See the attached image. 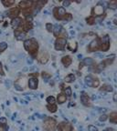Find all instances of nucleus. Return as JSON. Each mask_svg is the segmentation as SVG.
Here are the masks:
<instances>
[{"label":"nucleus","mask_w":117,"mask_h":131,"mask_svg":"<svg viewBox=\"0 0 117 131\" xmlns=\"http://www.w3.org/2000/svg\"><path fill=\"white\" fill-rule=\"evenodd\" d=\"M24 48L31 55L32 57H34V58L37 57V54L39 53V44L36 39H27L26 41L24 42Z\"/></svg>","instance_id":"1"},{"label":"nucleus","mask_w":117,"mask_h":131,"mask_svg":"<svg viewBox=\"0 0 117 131\" xmlns=\"http://www.w3.org/2000/svg\"><path fill=\"white\" fill-rule=\"evenodd\" d=\"M57 121L54 118L48 117L43 122V129L45 131H55L57 128Z\"/></svg>","instance_id":"2"},{"label":"nucleus","mask_w":117,"mask_h":131,"mask_svg":"<svg viewBox=\"0 0 117 131\" xmlns=\"http://www.w3.org/2000/svg\"><path fill=\"white\" fill-rule=\"evenodd\" d=\"M87 50H88V52H94V51L101 50L100 38H99V37H97V38L93 39V40H92V41L90 43V45L88 46Z\"/></svg>","instance_id":"3"},{"label":"nucleus","mask_w":117,"mask_h":131,"mask_svg":"<svg viewBox=\"0 0 117 131\" xmlns=\"http://www.w3.org/2000/svg\"><path fill=\"white\" fill-rule=\"evenodd\" d=\"M53 34H54V36L56 37H63V38H66V36H67V34L66 32L64 31L63 27L61 26L60 25L57 24V25H55L53 26V30H52Z\"/></svg>","instance_id":"4"},{"label":"nucleus","mask_w":117,"mask_h":131,"mask_svg":"<svg viewBox=\"0 0 117 131\" xmlns=\"http://www.w3.org/2000/svg\"><path fill=\"white\" fill-rule=\"evenodd\" d=\"M66 14V10L62 6H57L53 9V15L57 20H63V17Z\"/></svg>","instance_id":"5"},{"label":"nucleus","mask_w":117,"mask_h":131,"mask_svg":"<svg viewBox=\"0 0 117 131\" xmlns=\"http://www.w3.org/2000/svg\"><path fill=\"white\" fill-rule=\"evenodd\" d=\"M15 87H16V89L18 90V91H22L26 88L27 85H28V82H27V79L26 78H19L17 80H16L15 82Z\"/></svg>","instance_id":"6"},{"label":"nucleus","mask_w":117,"mask_h":131,"mask_svg":"<svg viewBox=\"0 0 117 131\" xmlns=\"http://www.w3.org/2000/svg\"><path fill=\"white\" fill-rule=\"evenodd\" d=\"M114 58H115V55H111V56H109L108 57H107L106 59H104L102 63H100L99 65H97L98 69L101 71L102 69L105 68L106 66H110V65H112L113 63H114Z\"/></svg>","instance_id":"7"},{"label":"nucleus","mask_w":117,"mask_h":131,"mask_svg":"<svg viewBox=\"0 0 117 131\" xmlns=\"http://www.w3.org/2000/svg\"><path fill=\"white\" fill-rule=\"evenodd\" d=\"M101 42V50L105 52L110 48V38H109L108 35H105L104 36L100 38Z\"/></svg>","instance_id":"8"},{"label":"nucleus","mask_w":117,"mask_h":131,"mask_svg":"<svg viewBox=\"0 0 117 131\" xmlns=\"http://www.w3.org/2000/svg\"><path fill=\"white\" fill-rule=\"evenodd\" d=\"M37 58H38V61L39 62L40 64H47L48 61H49V54L46 50H41L38 53V56H37Z\"/></svg>","instance_id":"9"},{"label":"nucleus","mask_w":117,"mask_h":131,"mask_svg":"<svg viewBox=\"0 0 117 131\" xmlns=\"http://www.w3.org/2000/svg\"><path fill=\"white\" fill-rule=\"evenodd\" d=\"M67 44V38L58 37L55 41V49L56 50H64Z\"/></svg>","instance_id":"10"},{"label":"nucleus","mask_w":117,"mask_h":131,"mask_svg":"<svg viewBox=\"0 0 117 131\" xmlns=\"http://www.w3.org/2000/svg\"><path fill=\"white\" fill-rule=\"evenodd\" d=\"M58 130L59 131H73V128H72V125L70 122L63 121V122L59 124V126H58Z\"/></svg>","instance_id":"11"},{"label":"nucleus","mask_w":117,"mask_h":131,"mask_svg":"<svg viewBox=\"0 0 117 131\" xmlns=\"http://www.w3.org/2000/svg\"><path fill=\"white\" fill-rule=\"evenodd\" d=\"M32 27H33V25H32L31 22H28V21H26L25 19H23L21 24H20V26L17 28V29H20V30L24 31L25 33H27V32H29L30 29H32Z\"/></svg>","instance_id":"12"},{"label":"nucleus","mask_w":117,"mask_h":131,"mask_svg":"<svg viewBox=\"0 0 117 131\" xmlns=\"http://www.w3.org/2000/svg\"><path fill=\"white\" fill-rule=\"evenodd\" d=\"M20 12H21V10H20L19 7H18V6H16V7H13V8L10 9V10L6 13V16L8 17H10V18H12V19H14V18L17 17V16L19 15Z\"/></svg>","instance_id":"13"},{"label":"nucleus","mask_w":117,"mask_h":131,"mask_svg":"<svg viewBox=\"0 0 117 131\" xmlns=\"http://www.w3.org/2000/svg\"><path fill=\"white\" fill-rule=\"evenodd\" d=\"M80 101H81V103L84 105L85 106H91V99L89 98L88 94L86 92H81L80 94Z\"/></svg>","instance_id":"14"},{"label":"nucleus","mask_w":117,"mask_h":131,"mask_svg":"<svg viewBox=\"0 0 117 131\" xmlns=\"http://www.w3.org/2000/svg\"><path fill=\"white\" fill-rule=\"evenodd\" d=\"M103 13H104V7H103V6L101 3L97 4L93 7V9H92V14L95 15V16H99L100 17V16L103 15Z\"/></svg>","instance_id":"15"},{"label":"nucleus","mask_w":117,"mask_h":131,"mask_svg":"<svg viewBox=\"0 0 117 131\" xmlns=\"http://www.w3.org/2000/svg\"><path fill=\"white\" fill-rule=\"evenodd\" d=\"M46 4H47V1H34L32 4V8H33V10L35 9V11L38 12Z\"/></svg>","instance_id":"16"},{"label":"nucleus","mask_w":117,"mask_h":131,"mask_svg":"<svg viewBox=\"0 0 117 131\" xmlns=\"http://www.w3.org/2000/svg\"><path fill=\"white\" fill-rule=\"evenodd\" d=\"M32 4H33L32 1H20L19 3H18V6H17L20 8V10H23V9L31 7Z\"/></svg>","instance_id":"17"},{"label":"nucleus","mask_w":117,"mask_h":131,"mask_svg":"<svg viewBox=\"0 0 117 131\" xmlns=\"http://www.w3.org/2000/svg\"><path fill=\"white\" fill-rule=\"evenodd\" d=\"M28 85H29V87L31 88V89H37L38 86H39V80L38 78H30L28 82Z\"/></svg>","instance_id":"18"},{"label":"nucleus","mask_w":117,"mask_h":131,"mask_svg":"<svg viewBox=\"0 0 117 131\" xmlns=\"http://www.w3.org/2000/svg\"><path fill=\"white\" fill-rule=\"evenodd\" d=\"M15 34V36H16V38L17 40H22L26 37V33L24 32V31L20 30V29H16L14 32Z\"/></svg>","instance_id":"19"},{"label":"nucleus","mask_w":117,"mask_h":131,"mask_svg":"<svg viewBox=\"0 0 117 131\" xmlns=\"http://www.w3.org/2000/svg\"><path fill=\"white\" fill-rule=\"evenodd\" d=\"M22 18H20V17H16V18H14V19H12V22H11V26L12 27L14 28L15 30L16 29H17V28L20 26V24H21V22H22Z\"/></svg>","instance_id":"20"},{"label":"nucleus","mask_w":117,"mask_h":131,"mask_svg":"<svg viewBox=\"0 0 117 131\" xmlns=\"http://www.w3.org/2000/svg\"><path fill=\"white\" fill-rule=\"evenodd\" d=\"M61 63H62L66 67H68L69 66H71L72 63V58L70 56H65L61 58Z\"/></svg>","instance_id":"21"},{"label":"nucleus","mask_w":117,"mask_h":131,"mask_svg":"<svg viewBox=\"0 0 117 131\" xmlns=\"http://www.w3.org/2000/svg\"><path fill=\"white\" fill-rule=\"evenodd\" d=\"M0 128H3L4 131H7L8 126H7V120L6 117H1L0 118Z\"/></svg>","instance_id":"22"},{"label":"nucleus","mask_w":117,"mask_h":131,"mask_svg":"<svg viewBox=\"0 0 117 131\" xmlns=\"http://www.w3.org/2000/svg\"><path fill=\"white\" fill-rule=\"evenodd\" d=\"M77 48H78V45L75 41H71L68 44V49L70 51H72V52H76Z\"/></svg>","instance_id":"23"},{"label":"nucleus","mask_w":117,"mask_h":131,"mask_svg":"<svg viewBox=\"0 0 117 131\" xmlns=\"http://www.w3.org/2000/svg\"><path fill=\"white\" fill-rule=\"evenodd\" d=\"M100 91H105V92H113L114 91V88L111 85H107V84H104L102 86V87H100Z\"/></svg>","instance_id":"24"},{"label":"nucleus","mask_w":117,"mask_h":131,"mask_svg":"<svg viewBox=\"0 0 117 131\" xmlns=\"http://www.w3.org/2000/svg\"><path fill=\"white\" fill-rule=\"evenodd\" d=\"M57 100L59 104H63V103H65L66 100H67V97L64 95V93H60V94L58 95Z\"/></svg>","instance_id":"25"},{"label":"nucleus","mask_w":117,"mask_h":131,"mask_svg":"<svg viewBox=\"0 0 117 131\" xmlns=\"http://www.w3.org/2000/svg\"><path fill=\"white\" fill-rule=\"evenodd\" d=\"M109 119L110 122H112L113 124H117V113L116 112H112L110 116H109Z\"/></svg>","instance_id":"26"},{"label":"nucleus","mask_w":117,"mask_h":131,"mask_svg":"<svg viewBox=\"0 0 117 131\" xmlns=\"http://www.w3.org/2000/svg\"><path fill=\"white\" fill-rule=\"evenodd\" d=\"M33 8L31 7H29V8H26V9H23V10H21V12H22V14L25 16V17H29V16H31L32 13H33Z\"/></svg>","instance_id":"27"},{"label":"nucleus","mask_w":117,"mask_h":131,"mask_svg":"<svg viewBox=\"0 0 117 131\" xmlns=\"http://www.w3.org/2000/svg\"><path fill=\"white\" fill-rule=\"evenodd\" d=\"M47 109H48L49 112H51V113H55V112L57 111L58 107L55 104H52V105L48 104V105H47Z\"/></svg>","instance_id":"28"},{"label":"nucleus","mask_w":117,"mask_h":131,"mask_svg":"<svg viewBox=\"0 0 117 131\" xmlns=\"http://www.w3.org/2000/svg\"><path fill=\"white\" fill-rule=\"evenodd\" d=\"M75 80V76L73 74H70L65 78V82L66 83H72Z\"/></svg>","instance_id":"29"},{"label":"nucleus","mask_w":117,"mask_h":131,"mask_svg":"<svg viewBox=\"0 0 117 131\" xmlns=\"http://www.w3.org/2000/svg\"><path fill=\"white\" fill-rule=\"evenodd\" d=\"M2 4H3L6 7H10V6H13L15 4V1H13V0H11V1H9V0H3V1H2Z\"/></svg>","instance_id":"30"},{"label":"nucleus","mask_w":117,"mask_h":131,"mask_svg":"<svg viewBox=\"0 0 117 131\" xmlns=\"http://www.w3.org/2000/svg\"><path fill=\"white\" fill-rule=\"evenodd\" d=\"M64 91V95L67 97V98H71L72 95V88L70 87V86H68V87H66L65 89L63 90Z\"/></svg>","instance_id":"31"},{"label":"nucleus","mask_w":117,"mask_h":131,"mask_svg":"<svg viewBox=\"0 0 117 131\" xmlns=\"http://www.w3.org/2000/svg\"><path fill=\"white\" fill-rule=\"evenodd\" d=\"M92 79H93V77L91 75L87 76L85 78V83L86 85H88L89 86H91V83H92Z\"/></svg>","instance_id":"32"},{"label":"nucleus","mask_w":117,"mask_h":131,"mask_svg":"<svg viewBox=\"0 0 117 131\" xmlns=\"http://www.w3.org/2000/svg\"><path fill=\"white\" fill-rule=\"evenodd\" d=\"M86 22L88 23V25H94L95 24V17L93 16H91L86 18Z\"/></svg>","instance_id":"33"},{"label":"nucleus","mask_w":117,"mask_h":131,"mask_svg":"<svg viewBox=\"0 0 117 131\" xmlns=\"http://www.w3.org/2000/svg\"><path fill=\"white\" fill-rule=\"evenodd\" d=\"M99 86H100V80H99V78H93L92 83H91V86H92V87H98Z\"/></svg>","instance_id":"34"},{"label":"nucleus","mask_w":117,"mask_h":131,"mask_svg":"<svg viewBox=\"0 0 117 131\" xmlns=\"http://www.w3.org/2000/svg\"><path fill=\"white\" fill-rule=\"evenodd\" d=\"M82 63L84 64V66H91V65L94 63V61L92 60L91 58H85L84 60L82 61Z\"/></svg>","instance_id":"35"},{"label":"nucleus","mask_w":117,"mask_h":131,"mask_svg":"<svg viewBox=\"0 0 117 131\" xmlns=\"http://www.w3.org/2000/svg\"><path fill=\"white\" fill-rule=\"evenodd\" d=\"M6 48H7V44H6V42H1L0 43V54L3 53Z\"/></svg>","instance_id":"36"},{"label":"nucleus","mask_w":117,"mask_h":131,"mask_svg":"<svg viewBox=\"0 0 117 131\" xmlns=\"http://www.w3.org/2000/svg\"><path fill=\"white\" fill-rule=\"evenodd\" d=\"M109 7H111L112 9H115L117 7V1L116 0H113V1H110L108 4Z\"/></svg>","instance_id":"37"},{"label":"nucleus","mask_w":117,"mask_h":131,"mask_svg":"<svg viewBox=\"0 0 117 131\" xmlns=\"http://www.w3.org/2000/svg\"><path fill=\"white\" fill-rule=\"evenodd\" d=\"M47 102H48L49 104H50V105H52V104H55V102H56V99H55L54 97L49 96V97H48V98H47Z\"/></svg>","instance_id":"38"},{"label":"nucleus","mask_w":117,"mask_h":131,"mask_svg":"<svg viewBox=\"0 0 117 131\" xmlns=\"http://www.w3.org/2000/svg\"><path fill=\"white\" fill-rule=\"evenodd\" d=\"M72 19V15L70 14V13H66L64 17H63V20H66V21H70V20Z\"/></svg>","instance_id":"39"},{"label":"nucleus","mask_w":117,"mask_h":131,"mask_svg":"<svg viewBox=\"0 0 117 131\" xmlns=\"http://www.w3.org/2000/svg\"><path fill=\"white\" fill-rule=\"evenodd\" d=\"M41 77H42V78H44V79H49V78H50V74H49V73L47 72H41Z\"/></svg>","instance_id":"40"},{"label":"nucleus","mask_w":117,"mask_h":131,"mask_svg":"<svg viewBox=\"0 0 117 131\" xmlns=\"http://www.w3.org/2000/svg\"><path fill=\"white\" fill-rule=\"evenodd\" d=\"M46 28H47V30L49 31V32H52V30H53V26L50 23H47L46 24Z\"/></svg>","instance_id":"41"},{"label":"nucleus","mask_w":117,"mask_h":131,"mask_svg":"<svg viewBox=\"0 0 117 131\" xmlns=\"http://www.w3.org/2000/svg\"><path fill=\"white\" fill-rule=\"evenodd\" d=\"M88 129H89V131H98V129H97V128L95 127V126H92V125H90L88 127Z\"/></svg>","instance_id":"42"},{"label":"nucleus","mask_w":117,"mask_h":131,"mask_svg":"<svg viewBox=\"0 0 117 131\" xmlns=\"http://www.w3.org/2000/svg\"><path fill=\"white\" fill-rule=\"evenodd\" d=\"M99 119H100V121H103H103H105V120L108 119V116H107V115H102Z\"/></svg>","instance_id":"43"},{"label":"nucleus","mask_w":117,"mask_h":131,"mask_svg":"<svg viewBox=\"0 0 117 131\" xmlns=\"http://www.w3.org/2000/svg\"><path fill=\"white\" fill-rule=\"evenodd\" d=\"M71 1H63L62 2V5H63V7H67V6H69L70 5H71Z\"/></svg>","instance_id":"44"},{"label":"nucleus","mask_w":117,"mask_h":131,"mask_svg":"<svg viewBox=\"0 0 117 131\" xmlns=\"http://www.w3.org/2000/svg\"><path fill=\"white\" fill-rule=\"evenodd\" d=\"M0 75L5 76V72H4V69H3V65H2L1 62H0Z\"/></svg>","instance_id":"45"},{"label":"nucleus","mask_w":117,"mask_h":131,"mask_svg":"<svg viewBox=\"0 0 117 131\" xmlns=\"http://www.w3.org/2000/svg\"><path fill=\"white\" fill-rule=\"evenodd\" d=\"M29 77L31 78H38L39 73H31V74H29Z\"/></svg>","instance_id":"46"},{"label":"nucleus","mask_w":117,"mask_h":131,"mask_svg":"<svg viewBox=\"0 0 117 131\" xmlns=\"http://www.w3.org/2000/svg\"><path fill=\"white\" fill-rule=\"evenodd\" d=\"M84 67V64H83V63H82V62H80V65H79V69H81V68H82V67Z\"/></svg>","instance_id":"47"},{"label":"nucleus","mask_w":117,"mask_h":131,"mask_svg":"<svg viewBox=\"0 0 117 131\" xmlns=\"http://www.w3.org/2000/svg\"><path fill=\"white\" fill-rule=\"evenodd\" d=\"M114 100L116 101V94H114Z\"/></svg>","instance_id":"48"},{"label":"nucleus","mask_w":117,"mask_h":131,"mask_svg":"<svg viewBox=\"0 0 117 131\" xmlns=\"http://www.w3.org/2000/svg\"><path fill=\"white\" fill-rule=\"evenodd\" d=\"M77 75H78V76H80V75H81V74H80V72H77Z\"/></svg>","instance_id":"49"},{"label":"nucleus","mask_w":117,"mask_h":131,"mask_svg":"<svg viewBox=\"0 0 117 131\" xmlns=\"http://www.w3.org/2000/svg\"><path fill=\"white\" fill-rule=\"evenodd\" d=\"M1 131H4V130H1Z\"/></svg>","instance_id":"50"}]
</instances>
